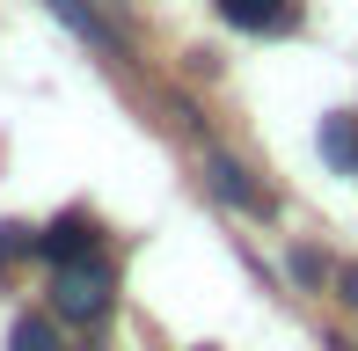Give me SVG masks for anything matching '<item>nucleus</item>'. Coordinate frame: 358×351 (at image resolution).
I'll return each instance as SVG.
<instances>
[{"instance_id": "0eeeda50", "label": "nucleus", "mask_w": 358, "mask_h": 351, "mask_svg": "<svg viewBox=\"0 0 358 351\" xmlns=\"http://www.w3.org/2000/svg\"><path fill=\"white\" fill-rule=\"evenodd\" d=\"M52 15H59V22H66V29H80V37H88V44H110V29L95 22V15H88V0H52Z\"/></svg>"}, {"instance_id": "423d86ee", "label": "nucleus", "mask_w": 358, "mask_h": 351, "mask_svg": "<svg viewBox=\"0 0 358 351\" xmlns=\"http://www.w3.org/2000/svg\"><path fill=\"white\" fill-rule=\"evenodd\" d=\"M8 351H59L52 315H22V322H15V337H8Z\"/></svg>"}, {"instance_id": "9d476101", "label": "nucleus", "mask_w": 358, "mask_h": 351, "mask_svg": "<svg viewBox=\"0 0 358 351\" xmlns=\"http://www.w3.org/2000/svg\"><path fill=\"white\" fill-rule=\"evenodd\" d=\"M336 293H344L351 308H358V271H336Z\"/></svg>"}, {"instance_id": "20e7f679", "label": "nucleus", "mask_w": 358, "mask_h": 351, "mask_svg": "<svg viewBox=\"0 0 358 351\" xmlns=\"http://www.w3.org/2000/svg\"><path fill=\"white\" fill-rule=\"evenodd\" d=\"M205 169H213V190H220L227 205H249V213H271V198H264V190L249 183V169H241V162H227V154H213Z\"/></svg>"}, {"instance_id": "1a4fd4ad", "label": "nucleus", "mask_w": 358, "mask_h": 351, "mask_svg": "<svg viewBox=\"0 0 358 351\" xmlns=\"http://www.w3.org/2000/svg\"><path fill=\"white\" fill-rule=\"evenodd\" d=\"M292 278H307V285L322 278V257H315V249H292Z\"/></svg>"}, {"instance_id": "39448f33", "label": "nucleus", "mask_w": 358, "mask_h": 351, "mask_svg": "<svg viewBox=\"0 0 358 351\" xmlns=\"http://www.w3.org/2000/svg\"><path fill=\"white\" fill-rule=\"evenodd\" d=\"M322 154H329V169H358V117L351 110H336V117H322Z\"/></svg>"}, {"instance_id": "7ed1b4c3", "label": "nucleus", "mask_w": 358, "mask_h": 351, "mask_svg": "<svg viewBox=\"0 0 358 351\" xmlns=\"http://www.w3.org/2000/svg\"><path fill=\"white\" fill-rule=\"evenodd\" d=\"M220 15L234 29H256V37H278V29L300 22V0H220Z\"/></svg>"}, {"instance_id": "f257e3e1", "label": "nucleus", "mask_w": 358, "mask_h": 351, "mask_svg": "<svg viewBox=\"0 0 358 351\" xmlns=\"http://www.w3.org/2000/svg\"><path fill=\"white\" fill-rule=\"evenodd\" d=\"M110 293H117V271L103 264V249H95V257H80V264H59V278H52L59 322H80V329H95V322L110 315Z\"/></svg>"}, {"instance_id": "f03ea898", "label": "nucleus", "mask_w": 358, "mask_h": 351, "mask_svg": "<svg viewBox=\"0 0 358 351\" xmlns=\"http://www.w3.org/2000/svg\"><path fill=\"white\" fill-rule=\"evenodd\" d=\"M95 249H103V227H95V213H59L52 227L37 234V257L44 264H80V257H95Z\"/></svg>"}, {"instance_id": "6e6552de", "label": "nucleus", "mask_w": 358, "mask_h": 351, "mask_svg": "<svg viewBox=\"0 0 358 351\" xmlns=\"http://www.w3.org/2000/svg\"><path fill=\"white\" fill-rule=\"evenodd\" d=\"M29 249H37V234H29L22 220H0V271H8L15 257H29Z\"/></svg>"}]
</instances>
